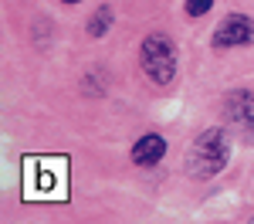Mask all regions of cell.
Wrapping results in <instances>:
<instances>
[{
    "mask_svg": "<svg viewBox=\"0 0 254 224\" xmlns=\"http://www.w3.org/2000/svg\"><path fill=\"white\" fill-rule=\"evenodd\" d=\"M24 197L27 201H64L68 197V160L34 156L24 163Z\"/></svg>",
    "mask_w": 254,
    "mask_h": 224,
    "instance_id": "obj_1",
    "label": "cell"
},
{
    "mask_svg": "<svg viewBox=\"0 0 254 224\" xmlns=\"http://www.w3.org/2000/svg\"><path fill=\"white\" fill-rule=\"evenodd\" d=\"M231 160V143L224 129H203L187 153V173L193 180H214Z\"/></svg>",
    "mask_w": 254,
    "mask_h": 224,
    "instance_id": "obj_2",
    "label": "cell"
},
{
    "mask_svg": "<svg viewBox=\"0 0 254 224\" xmlns=\"http://www.w3.org/2000/svg\"><path fill=\"white\" fill-rule=\"evenodd\" d=\"M139 65L156 85H170L176 75V48L166 34H149L139 44Z\"/></svg>",
    "mask_w": 254,
    "mask_h": 224,
    "instance_id": "obj_3",
    "label": "cell"
},
{
    "mask_svg": "<svg viewBox=\"0 0 254 224\" xmlns=\"http://www.w3.org/2000/svg\"><path fill=\"white\" fill-rule=\"evenodd\" d=\"M244 44H254V20L244 14H231L214 31V48L224 51V48H244Z\"/></svg>",
    "mask_w": 254,
    "mask_h": 224,
    "instance_id": "obj_4",
    "label": "cell"
},
{
    "mask_svg": "<svg viewBox=\"0 0 254 224\" xmlns=\"http://www.w3.org/2000/svg\"><path fill=\"white\" fill-rule=\"evenodd\" d=\"M224 112H227V119L234 129L241 133H248L254 140V92H231L227 99H224Z\"/></svg>",
    "mask_w": 254,
    "mask_h": 224,
    "instance_id": "obj_5",
    "label": "cell"
},
{
    "mask_svg": "<svg viewBox=\"0 0 254 224\" xmlns=\"http://www.w3.org/2000/svg\"><path fill=\"white\" fill-rule=\"evenodd\" d=\"M163 156H166V140L156 136V133L139 136L136 146H132V160H136L139 166H153V163H159Z\"/></svg>",
    "mask_w": 254,
    "mask_h": 224,
    "instance_id": "obj_6",
    "label": "cell"
},
{
    "mask_svg": "<svg viewBox=\"0 0 254 224\" xmlns=\"http://www.w3.org/2000/svg\"><path fill=\"white\" fill-rule=\"evenodd\" d=\"M109 27H112V7L105 3V7H98L92 20H88V34L92 38H102V34H109Z\"/></svg>",
    "mask_w": 254,
    "mask_h": 224,
    "instance_id": "obj_7",
    "label": "cell"
},
{
    "mask_svg": "<svg viewBox=\"0 0 254 224\" xmlns=\"http://www.w3.org/2000/svg\"><path fill=\"white\" fill-rule=\"evenodd\" d=\"M183 7H187V14H190V17H200V14H207V10L214 7V0H187Z\"/></svg>",
    "mask_w": 254,
    "mask_h": 224,
    "instance_id": "obj_8",
    "label": "cell"
},
{
    "mask_svg": "<svg viewBox=\"0 0 254 224\" xmlns=\"http://www.w3.org/2000/svg\"><path fill=\"white\" fill-rule=\"evenodd\" d=\"M61 3H78V0H61Z\"/></svg>",
    "mask_w": 254,
    "mask_h": 224,
    "instance_id": "obj_9",
    "label": "cell"
}]
</instances>
